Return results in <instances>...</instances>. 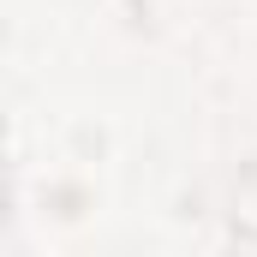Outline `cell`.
I'll return each instance as SVG.
<instances>
[]
</instances>
